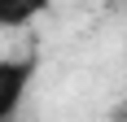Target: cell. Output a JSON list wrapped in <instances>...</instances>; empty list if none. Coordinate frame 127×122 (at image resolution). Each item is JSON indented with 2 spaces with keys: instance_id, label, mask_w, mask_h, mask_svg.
<instances>
[{
  "instance_id": "6da1fadb",
  "label": "cell",
  "mask_w": 127,
  "mask_h": 122,
  "mask_svg": "<svg viewBox=\"0 0 127 122\" xmlns=\"http://www.w3.org/2000/svg\"><path fill=\"white\" fill-rule=\"evenodd\" d=\"M31 79H35V57H4L0 61V122H13Z\"/></svg>"
},
{
  "instance_id": "7a4b0ae2",
  "label": "cell",
  "mask_w": 127,
  "mask_h": 122,
  "mask_svg": "<svg viewBox=\"0 0 127 122\" xmlns=\"http://www.w3.org/2000/svg\"><path fill=\"white\" fill-rule=\"evenodd\" d=\"M53 0H0V31H18V26L35 22Z\"/></svg>"
}]
</instances>
